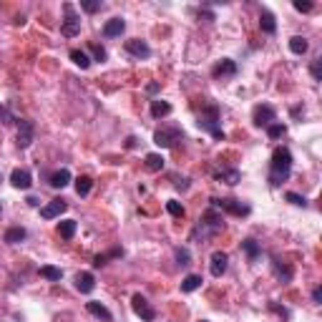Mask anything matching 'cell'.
I'll return each instance as SVG.
<instances>
[{
  "instance_id": "6da1fadb",
  "label": "cell",
  "mask_w": 322,
  "mask_h": 322,
  "mask_svg": "<svg viewBox=\"0 0 322 322\" xmlns=\"http://www.w3.org/2000/svg\"><path fill=\"white\" fill-rule=\"evenodd\" d=\"M289 174H292V153H289V148L279 146V148H274L272 161H269V184L279 187L282 182L289 179Z\"/></svg>"
},
{
  "instance_id": "7a4b0ae2",
  "label": "cell",
  "mask_w": 322,
  "mask_h": 322,
  "mask_svg": "<svg viewBox=\"0 0 322 322\" xmlns=\"http://www.w3.org/2000/svg\"><path fill=\"white\" fill-rule=\"evenodd\" d=\"M222 229H224V219H222L219 209H209V212H207V214L199 219V224L194 227V232H192V242L204 244L209 237L219 234Z\"/></svg>"
},
{
  "instance_id": "3957f363",
  "label": "cell",
  "mask_w": 322,
  "mask_h": 322,
  "mask_svg": "<svg viewBox=\"0 0 322 322\" xmlns=\"http://www.w3.org/2000/svg\"><path fill=\"white\" fill-rule=\"evenodd\" d=\"M197 123H199V128L209 131L217 141H224V138H227V133H224L222 126H219V108H217V106H204Z\"/></svg>"
},
{
  "instance_id": "277c9868",
  "label": "cell",
  "mask_w": 322,
  "mask_h": 322,
  "mask_svg": "<svg viewBox=\"0 0 322 322\" xmlns=\"http://www.w3.org/2000/svg\"><path fill=\"white\" fill-rule=\"evenodd\" d=\"M61 33L66 38H76L81 33V16L76 13L73 3H63V23H61Z\"/></svg>"
},
{
  "instance_id": "5b68a950",
  "label": "cell",
  "mask_w": 322,
  "mask_h": 322,
  "mask_svg": "<svg viewBox=\"0 0 322 322\" xmlns=\"http://www.w3.org/2000/svg\"><path fill=\"white\" fill-rule=\"evenodd\" d=\"M179 141H184V131H182L179 126L153 131V143H156V146H161V148H172V146H177Z\"/></svg>"
},
{
  "instance_id": "8992f818",
  "label": "cell",
  "mask_w": 322,
  "mask_h": 322,
  "mask_svg": "<svg viewBox=\"0 0 322 322\" xmlns=\"http://www.w3.org/2000/svg\"><path fill=\"white\" fill-rule=\"evenodd\" d=\"M212 202V209H222V212H229L234 217H247L252 212L249 204H244L242 199H209Z\"/></svg>"
},
{
  "instance_id": "52a82bcc",
  "label": "cell",
  "mask_w": 322,
  "mask_h": 322,
  "mask_svg": "<svg viewBox=\"0 0 322 322\" xmlns=\"http://www.w3.org/2000/svg\"><path fill=\"white\" fill-rule=\"evenodd\" d=\"M131 307H133V312H136L143 322H153V319H156V309L148 304V299H146L143 294H133V297H131Z\"/></svg>"
},
{
  "instance_id": "ba28073f",
  "label": "cell",
  "mask_w": 322,
  "mask_h": 322,
  "mask_svg": "<svg viewBox=\"0 0 322 322\" xmlns=\"http://www.w3.org/2000/svg\"><path fill=\"white\" fill-rule=\"evenodd\" d=\"M36 141V123L28 118H18V146L28 148Z\"/></svg>"
},
{
  "instance_id": "9c48e42d",
  "label": "cell",
  "mask_w": 322,
  "mask_h": 322,
  "mask_svg": "<svg viewBox=\"0 0 322 322\" xmlns=\"http://www.w3.org/2000/svg\"><path fill=\"white\" fill-rule=\"evenodd\" d=\"M252 118H254V126H269V123H274V118H277V113H274V108L272 106H267V103H262V106H257L254 108V113H252Z\"/></svg>"
},
{
  "instance_id": "30bf717a",
  "label": "cell",
  "mask_w": 322,
  "mask_h": 322,
  "mask_svg": "<svg viewBox=\"0 0 322 322\" xmlns=\"http://www.w3.org/2000/svg\"><path fill=\"white\" fill-rule=\"evenodd\" d=\"M126 53H131L133 58H148L151 56V48H148V43L146 41H141V38H131V41H126Z\"/></svg>"
},
{
  "instance_id": "8fae6325",
  "label": "cell",
  "mask_w": 322,
  "mask_h": 322,
  "mask_svg": "<svg viewBox=\"0 0 322 322\" xmlns=\"http://www.w3.org/2000/svg\"><path fill=\"white\" fill-rule=\"evenodd\" d=\"M227 267H229V257H227V252L217 249V252L212 254V262H209L212 274H214V277H222V274L227 272Z\"/></svg>"
},
{
  "instance_id": "7c38bea8",
  "label": "cell",
  "mask_w": 322,
  "mask_h": 322,
  "mask_svg": "<svg viewBox=\"0 0 322 322\" xmlns=\"http://www.w3.org/2000/svg\"><path fill=\"white\" fill-rule=\"evenodd\" d=\"M66 209H68V202H66V199H53L51 204H46V207L41 209V217H43V219H56V217H61Z\"/></svg>"
},
{
  "instance_id": "4fadbf2b",
  "label": "cell",
  "mask_w": 322,
  "mask_h": 322,
  "mask_svg": "<svg viewBox=\"0 0 322 322\" xmlns=\"http://www.w3.org/2000/svg\"><path fill=\"white\" fill-rule=\"evenodd\" d=\"M214 78H227V76H237V63L232 58H222L214 68H212Z\"/></svg>"
},
{
  "instance_id": "5bb4252c",
  "label": "cell",
  "mask_w": 322,
  "mask_h": 322,
  "mask_svg": "<svg viewBox=\"0 0 322 322\" xmlns=\"http://www.w3.org/2000/svg\"><path fill=\"white\" fill-rule=\"evenodd\" d=\"M11 184H13L16 189H31L33 177H31V172H28V169H13V174H11Z\"/></svg>"
},
{
  "instance_id": "9a60e30c",
  "label": "cell",
  "mask_w": 322,
  "mask_h": 322,
  "mask_svg": "<svg viewBox=\"0 0 322 322\" xmlns=\"http://www.w3.org/2000/svg\"><path fill=\"white\" fill-rule=\"evenodd\" d=\"M76 289L83 292V294H91V292L96 289L93 274H91V272H78V274H76Z\"/></svg>"
},
{
  "instance_id": "2e32d148",
  "label": "cell",
  "mask_w": 322,
  "mask_h": 322,
  "mask_svg": "<svg viewBox=\"0 0 322 322\" xmlns=\"http://www.w3.org/2000/svg\"><path fill=\"white\" fill-rule=\"evenodd\" d=\"M126 31V21L123 18H111L106 26H103V36L106 38H116V36H121Z\"/></svg>"
},
{
  "instance_id": "e0dca14e",
  "label": "cell",
  "mask_w": 322,
  "mask_h": 322,
  "mask_svg": "<svg viewBox=\"0 0 322 322\" xmlns=\"http://www.w3.org/2000/svg\"><path fill=\"white\" fill-rule=\"evenodd\" d=\"M86 309H88L93 317L103 319V322H113V314H111V312H108V307H106V304H101V302H86Z\"/></svg>"
},
{
  "instance_id": "ac0fdd59",
  "label": "cell",
  "mask_w": 322,
  "mask_h": 322,
  "mask_svg": "<svg viewBox=\"0 0 322 322\" xmlns=\"http://www.w3.org/2000/svg\"><path fill=\"white\" fill-rule=\"evenodd\" d=\"M259 28H262L267 36H274V33H277V21H274V16H272L269 11H262V13H259Z\"/></svg>"
},
{
  "instance_id": "d6986e66",
  "label": "cell",
  "mask_w": 322,
  "mask_h": 322,
  "mask_svg": "<svg viewBox=\"0 0 322 322\" xmlns=\"http://www.w3.org/2000/svg\"><path fill=\"white\" fill-rule=\"evenodd\" d=\"M68 184H71V172H68V169H58V172L51 174V187H53V189H63V187H68Z\"/></svg>"
},
{
  "instance_id": "ffe728a7",
  "label": "cell",
  "mask_w": 322,
  "mask_h": 322,
  "mask_svg": "<svg viewBox=\"0 0 322 322\" xmlns=\"http://www.w3.org/2000/svg\"><path fill=\"white\" fill-rule=\"evenodd\" d=\"M239 179H242L239 169H222V172H217V182H224V184H229V187L239 184Z\"/></svg>"
},
{
  "instance_id": "44dd1931",
  "label": "cell",
  "mask_w": 322,
  "mask_h": 322,
  "mask_svg": "<svg viewBox=\"0 0 322 322\" xmlns=\"http://www.w3.org/2000/svg\"><path fill=\"white\" fill-rule=\"evenodd\" d=\"M143 167L148 172H161V169H164V156H161V153H146Z\"/></svg>"
},
{
  "instance_id": "7402d4cb",
  "label": "cell",
  "mask_w": 322,
  "mask_h": 322,
  "mask_svg": "<svg viewBox=\"0 0 322 322\" xmlns=\"http://www.w3.org/2000/svg\"><path fill=\"white\" fill-rule=\"evenodd\" d=\"M172 113V103H167V101H151V116L153 118H164V116H169Z\"/></svg>"
},
{
  "instance_id": "603a6c76",
  "label": "cell",
  "mask_w": 322,
  "mask_h": 322,
  "mask_svg": "<svg viewBox=\"0 0 322 322\" xmlns=\"http://www.w3.org/2000/svg\"><path fill=\"white\" fill-rule=\"evenodd\" d=\"M307 48H309L307 38H302V36H294V38H289V51H292L294 56H304V53H307Z\"/></svg>"
},
{
  "instance_id": "cb8c5ba5",
  "label": "cell",
  "mask_w": 322,
  "mask_h": 322,
  "mask_svg": "<svg viewBox=\"0 0 322 322\" xmlns=\"http://www.w3.org/2000/svg\"><path fill=\"white\" fill-rule=\"evenodd\" d=\"M71 61H73L78 68H83V71H86V68H91V58H88V53H86V51L73 48V51H71Z\"/></svg>"
},
{
  "instance_id": "d4e9b609",
  "label": "cell",
  "mask_w": 322,
  "mask_h": 322,
  "mask_svg": "<svg viewBox=\"0 0 322 322\" xmlns=\"http://www.w3.org/2000/svg\"><path fill=\"white\" fill-rule=\"evenodd\" d=\"M26 234H28V232H26L23 227H11V229L6 232V237H3V239H6L8 244H18V242H23V239H26Z\"/></svg>"
},
{
  "instance_id": "484cf974",
  "label": "cell",
  "mask_w": 322,
  "mask_h": 322,
  "mask_svg": "<svg viewBox=\"0 0 322 322\" xmlns=\"http://www.w3.org/2000/svg\"><path fill=\"white\" fill-rule=\"evenodd\" d=\"M202 274H187L184 277V282H182V292H194V289H199L202 287Z\"/></svg>"
},
{
  "instance_id": "4316f807",
  "label": "cell",
  "mask_w": 322,
  "mask_h": 322,
  "mask_svg": "<svg viewBox=\"0 0 322 322\" xmlns=\"http://www.w3.org/2000/svg\"><path fill=\"white\" fill-rule=\"evenodd\" d=\"M58 234H61L63 239H73V234H76V222H73V219L58 222Z\"/></svg>"
},
{
  "instance_id": "83f0119b",
  "label": "cell",
  "mask_w": 322,
  "mask_h": 322,
  "mask_svg": "<svg viewBox=\"0 0 322 322\" xmlns=\"http://www.w3.org/2000/svg\"><path fill=\"white\" fill-rule=\"evenodd\" d=\"M242 249L247 252V257H249V262H257V257H259V244L254 242V239H242Z\"/></svg>"
},
{
  "instance_id": "f1b7e54d",
  "label": "cell",
  "mask_w": 322,
  "mask_h": 322,
  "mask_svg": "<svg viewBox=\"0 0 322 322\" xmlns=\"http://www.w3.org/2000/svg\"><path fill=\"white\" fill-rule=\"evenodd\" d=\"M91 187H93V179L91 177H78L76 179V194L78 197H86L91 192Z\"/></svg>"
},
{
  "instance_id": "f546056e",
  "label": "cell",
  "mask_w": 322,
  "mask_h": 322,
  "mask_svg": "<svg viewBox=\"0 0 322 322\" xmlns=\"http://www.w3.org/2000/svg\"><path fill=\"white\" fill-rule=\"evenodd\" d=\"M41 277H46V279H51V282H61L63 272H61L58 267H51V264H46V267H41Z\"/></svg>"
},
{
  "instance_id": "4dcf8cb0",
  "label": "cell",
  "mask_w": 322,
  "mask_h": 322,
  "mask_svg": "<svg viewBox=\"0 0 322 322\" xmlns=\"http://www.w3.org/2000/svg\"><path fill=\"white\" fill-rule=\"evenodd\" d=\"M284 133H287V126H284V123H269V126H267V136H269L272 141L282 138Z\"/></svg>"
},
{
  "instance_id": "1f68e13d",
  "label": "cell",
  "mask_w": 322,
  "mask_h": 322,
  "mask_svg": "<svg viewBox=\"0 0 322 322\" xmlns=\"http://www.w3.org/2000/svg\"><path fill=\"white\" fill-rule=\"evenodd\" d=\"M167 212L172 214V217H177V219H184V207H182V202H177V199H172V202H167Z\"/></svg>"
},
{
  "instance_id": "d6a6232c",
  "label": "cell",
  "mask_w": 322,
  "mask_h": 322,
  "mask_svg": "<svg viewBox=\"0 0 322 322\" xmlns=\"http://www.w3.org/2000/svg\"><path fill=\"white\" fill-rule=\"evenodd\" d=\"M174 257H177V264H179V267H187V264L192 262V254H189L187 247H177V249H174Z\"/></svg>"
},
{
  "instance_id": "836d02e7",
  "label": "cell",
  "mask_w": 322,
  "mask_h": 322,
  "mask_svg": "<svg viewBox=\"0 0 322 322\" xmlns=\"http://www.w3.org/2000/svg\"><path fill=\"white\" fill-rule=\"evenodd\" d=\"M121 254H123L121 249H111L108 254H96V259H93V267H103V264H106L111 257H121Z\"/></svg>"
},
{
  "instance_id": "e575fe53",
  "label": "cell",
  "mask_w": 322,
  "mask_h": 322,
  "mask_svg": "<svg viewBox=\"0 0 322 322\" xmlns=\"http://www.w3.org/2000/svg\"><path fill=\"white\" fill-rule=\"evenodd\" d=\"M274 272L284 279V282H289L292 279V267H287V264H282L279 259H274Z\"/></svg>"
},
{
  "instance_id": "d590c367",
  "label": "cell",
  "mask_w": 322,
  "mask_h": 322,
  "mask_svg": "<svg viewBox=\"0 0 322 322\" xmlns=\"http://www.w3.org/2000/svg\"><path fill=\"white\" fill-rule=\"evenodd\" d=\"M88 51L93 53V61H98V63H101V61H106V48H103V46L91 43V46H88Z\"/></svg>"
},
{
  "instance_id": "8d00e7d4",
  "label": "cell",
  "mask_w": 322,
  "mask_h": 322,
  "mask_svg": "<svg viewBox=\"0 0 322 322\" xmlns=\"http://www.w3.org/2000/svg\"><path fill=\"white\" fill-rule=\"evenodd\" d=\"M81 8H83L86 13H96V11H101V0H83Z\"/></svg>"
},
{
  "instance_id": "74e56055",
  "label": "cell",
  "mask_w": 322,
  "mask_h": 322,
  "mask_svg": "<svg viewBox=\"0 0 322 322\" xmlns=\"http://www.w3.org/2000/svg\"><path fill=\"white\" fill-rule=\"evenodd\" d=\"M287 202H292L294 207H302V209L307 207V199H304V197H299V194H294V192H287Z\"/></svg>"
},
{
  "instance_id": "f35d334b",
  "label": "cell",
  "mask_w": 322,
  "mask_h": 322,
  "mask_svg": "<svg viewBox=\"0 0 322 322\" xmlns=\"http://www.w3.org/2000/svg\"><path fill=\"white\" fill-rule=\"evenodd\" d=\"M294 11H299V13H309V11H312V3H309V0H294Z\"/></svg>"
},
{
  "instance_id": "ab89813d",
  "label": "cell",
  "mask_w": 322,
  "mask_h": 322,
  "mask_svg": "<svg viewBox=\"0 0 322 322\" xmlns=\"http://www.w3.org/2000/svg\"><path fill=\"white\" fill-rule=\"evenodd\" d=\"M0 121H3V123H13L16 118L11 116V111L6 108V106H0Z\"/></svg>"
},
{
  "instance_id": "60d3db41",
  "label": "cell",
  "mask_w": 322,
  "mask_h": 322,
  "mask_svg": "<svg viewBox=\"0 0 322 322\" xmlns=\"http://www.w3.org/2000/svg\"><path fill=\"white\" fill-rule=\"evenodd\" d=\"M309 71H312V78H314V81H322V68H319V58H317V61L312 63V68H309Z\"/></svg>"
},
{
  "instance_id": "b9f144b4",
  "label": "cell",
  "mask_w": 322,
  "mask_h": 322,
  "mask_svg": "<svg viewBox=\"0 0 322 322\" xmlns=\"http://www.w3.org/2000/svg\"><path fill=\"white\" fill-rule=\"evenodd\" d=\"M312 299H314L317 304L322 302V287H314V289H312Z\"/></svg>"
},
{
  "instance_id": "7bdbcfd3",
  "label": "cell",
  "mask_w": 322,
  "mask_h": 322,
  "mask_svg": "<svg viewBox=\"0 0 322 322\" xmlns=\"http://www.w3.org/2000/svg\"><path fill=\"white\" fill-rule=\"evenodd\" d=\"M189 184H187V179H177V189H187Z\"/></svg>"
},
{
  "instance_id": "ee69618b",
  "label": "cell",
  "mask_w": 322,
  "mask_h": 322,
  "mask_svg": "<svg viewBox=\"0 0 322 322\" xmlns=\"http://www.w3.org/2000/svg\"><path fill=\"white\" fill-rule=\"evenodd\" d=\"M28 204H31V207H38V204H41V202H38V199H36V197H28Z\"/></svg>"
},
{
  "instance_id": "f6af8a7d",
  "label": "cell",
  "mask_w": 322,
  "mask_h": 322,
  "mask_svg": "<svg viewBox=\"0 0 322 322\" xmlns=\"http://www.w3.org/2000/svg\"><path fill=\"white\" fill-rule=\"evenodd\" d=\"M199 322H209V319H199Z\"/></svg>"
}]
</instances>
